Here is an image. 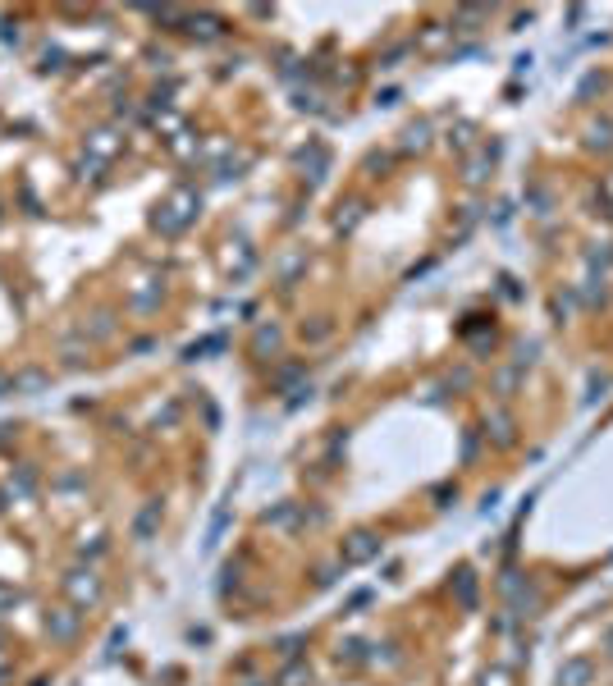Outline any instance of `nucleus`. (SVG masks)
<instances>
[{"instance_id":"f03ea898","label":"nucleus","mask_w":613,"mask_h":686,"mask_svg":"<svg viewBox=\"0 0 613 686\" xmlns=\"http://www.w3.org/2000/svg\"><path fill=\"white\" fill-rule=\"evenodd\" d=\"M0 389H14V380H5V376H0Z\"/></svg>"},{"instance_id":"f257e3e1","label":"nucleus","mask_w":613,"mask_h":686,"mask_svg":"<svg viewBox=\"0 0 613 686\" xmlns=\"http://www.w3.org/2000/svg\"><path fill=\"white\" fill-rule=\"evenodd\" d=\"M87 576L92 572H74L65 581V590H69V595H78V599H92V595H96V581H87Z\"/></svg>"}]
</instances>
